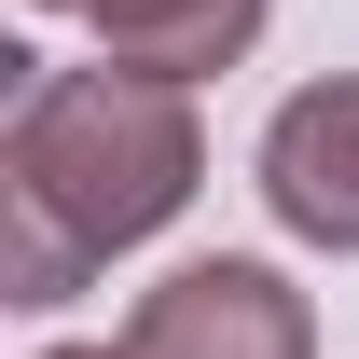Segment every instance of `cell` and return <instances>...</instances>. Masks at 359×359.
Here are the masks:
<instances>
[{"label": "cell", "mask_w": 359, "mask_h": 359, "mask_svg": "<svg viewBox=\"0 0 359 359\" xmlns=\"http://www.w3.org/2000/svg\"><path fill=\"white\" fill-rule=\"evenodd\" d=\"M208 180V125L138 69H28L0 125V304H69L111 249L166 235Z\"/></svg>", "instance_id": "cell-1"}, {"label": "cell", "mask_w": 359, "mask_h": 359, "mask_svg": "<svg viewBox=\"0 0 359 359\" xmlns=\"http://www.w3.org/2000/svg\"><path fill=\"white\" fill-rule=\"evenodd\" d=\"M125 359H318V304L290 290L276 263H180L138 290L125 318Z\"/></svg>", "instance_id": "cell-2"}, {"label": "cell", "mask_w": 359, "mask_h": 359, "mask_svg": "<svg viewBox=\"0 0 359 359\" xmlns=\"http://www.w3.org/2000/svg\"><path fill=\"white\" fill-rule=\"evenodd\" d=\"M263 208L304 235V249H359V69L276 97V125H263Z\"/></svg>", "instance_id": "cell-3"}, {"label": "cell", "mask_w": 359, "mask_h": 359, "mask_svg": "<svg viewBox=\"0 0 359 359\" xmlns=\"http://www.w3.org/2000/svg\"><path fill=\"white\" fill-rule=\"evenodd\" d=\"M263 14H276V0H97V55L194 97L208 69H235V55L263 42Z\"/></svg>", "instance_id": "cell-4"}, {"label": "cell", "mask_w": 359, "mask_h": 359, "mask_svg": "<svg viewBox=\"0 0 359 359\" xmlns=\"http://www.w3.org/2000/svg\"><path fill=\"white\" fill-rule=\"evenodd\" d=\"M42 359H125V346H42Z\"/></svg>", "instance_id": "cell-5"}, {"label": "cell", "mask_w": 359, "mask_h": 359, "mask_svg": "<svg viewBox=\"0 0 359 359\" xmlns=\"http://www.w3.org/2000/svg\"><path fill=\"white\" fill-rule=\"evenodd\" d=\"M83 14H97V0H83Z\"/></svg>", "instance_id": "cell-6"}]
</instances>
